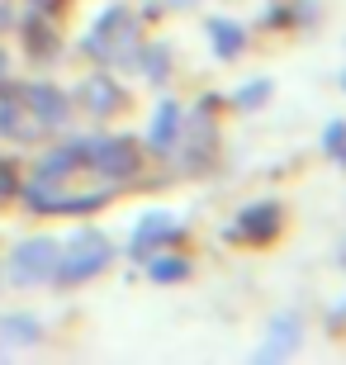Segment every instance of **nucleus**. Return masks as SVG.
Listing matches in <instances>:
<instances>
[{
  "label": "nucleus",
  "mask_w": 346,
  "mask_h": 365,
  "mask_svg": "<svg viewBox=\"0 0 346 365\" xmlns=\"http://www.w3.org/2000/svg\"><path fill=\"white\" fill-rule=\"evenodd\" d=\"M105 261H109V242L100 237V232H81L67 252H57L53 275H57L62 284H76V280H86V275L105 271Z\"/></svg>",
  "instance_id": "obj_1"
},
{
  "label": "nucleus",
  "mask_w": 346,
  "mask_h": 365,
  "mask_svg": "<svg viewBox=\"0 0 346 365\" xmlns=\"http://www.w3.org/2000/svg\"><path fill=\"white\" fill-rule=\"evenodd\" d=\"M57 252L62 247L57 242H48V237H39V242H24L19 252H14V261H10V275L14 280H48L53 275V266H57Z\"/></svg>",
  "instance_id": "obj_2"
},
{
  "label": "nucleus",
  "mask_w": 346,
  "mask_h": 365,
  "mask_svg": "<svg viewBox=\"0 0 346 365\" xmlns=\"http://www.w3.org/2000/svg\"><path fill=\"white\" fill-rule=\"evenodd\" d=\"M86 157H91L105 176H128L138 166V152H133V143L128 138H100V143H91L86 148Z\"/></svg>",
  "instance_id": "obj_3"
},
{
  "label": "nucleus",
  "mask_w": 346,
  "mask_h": 365,
  "mask_svg": "<svg viewBox=\"0 0 346 365\" xmlns=\"http://www.w3.org/2000/svg\"><path fill=\"white\" fill-rule=\"evenodd\" d=\"M275 228H280V204H256V209H242L233 232L247 242H266V237H275Z\"/></svg>",
  "instance_id": "obj_4"
},
{
  "label": "nucleus",
  "mask_w": 346,
  "mask_h": 365,
  "mask_svg": "<svg viewBox=\"0 0 346 365\" xmlns=\"http://www.w3.org/2000/svg\"><path fill=\"white\" fill-rule=\"evenodd\" d=\"M175 133H180V109H175V100H161L157 105V119H152V148L157 152H171L175 148Z\"/></svg>",
  "instance_id": "obj_5"
},
{
  "label": "nucleus",
  "mask_w": 346,
  "mask_h": 365,
  "mask_svg": "<svg viewBox=\"0 0 346 365\" xmlns=\"http://www.w3.org/2000/svg\"><path fill=\"white\" fill-rule=\"evenodd\" d=\"M175 232V223H171V214H147L143 223H138V232H133V257H147L157 242H166Z\"/></svg>",
  "instance_id": "obj_6"
},
{
  "label": "nucleus",
  "mask_w": 346,
  "mask_h": 365,
  "mask_svg": "<svg viewBox=\"0 0 346 365\" xmlns=\"http://www.w3.org/2000/svg\"><path fill=\"white\" fill-rule=\"evenodd\" d=\"M119 34H128V14H123V10H109V14H100V24L91 29L86 48H91V53H109V43L119 38Z\"/></svg>",
  "instance_id": "obj_7"
},
{
  "label": "nucleus",
  "mask_w": 346,
  "mask_h": 365,
  "mask_svg": "<svg viewBox=\"0 0 346 365\" xmlns=\"http://www.w3.org/2000/svg\"><path fill=\"white\" fill-rule=\"evenodd\" d=\"M294 346H299V318H275V327H270V341H266V361H275V356H290Z\"/></svg>",
  "instance_id": "obj_8"
},
{
  "label": "nucleus",
  "mask_w": 346,
  "mask_h": 365,
  "mask_svg": "<svg viewBox=\"0 0 346 365\" xmlns=\"http://www.w3.org/2000/svg\"><path fill=\"white\" fill-rule=\"evenodd\" d=\"M209 38H213V48H218V57H238L247 34H242L233 19H209Z\"/></svg>",
  "instance_id": "obj_9"
},
{
  "label": "nucleus",
  "mask_w": 346,
  "mask_h": 365,
  "mask_svg": "<svg viewBox=\"0 0 346 365\" xmlns=\"http://www.w3.org/2000/svg\"><path fill=\"white\" fill-rule=\"evenodd\" d=\"M86 105L95 109V114H114V109H119V91H114V86L109 81H86Z\"/></svg>",
  "instance_id": "obj_10"
},
{
  "label": "nucleus",
  "mask_w": 346,
  "mask_h": 365,
  "mask_svg": "<svg viewBox=\"0 0 346 365\" xmlns=\"http://www.w3.org/2000/svg\"><path fill=\"white\" fill-rule=\"evenodd\" d=\"M0 341H39V323L34 318H5L0 323Z\"/></svg>",
  "instance_id": "obj_11"
},
{
  "label": "nucleus",
  "mask_w": 346,
  "mask_h": 365,
  "mask_svg": "<svg viewBox=\"0 0 346 365\" xmlns=\"http://www.w3.org/2000/svg\"><path fill=\"white\" fill-rule=\"evenodd\" d=\"M266 95H270V81H252V86H242V91L233 95V105H238V109H256Z\"/></svg>",
  "instance_id": "obj_12"
},
{
  "label": "nucleus",
  "mask_w": 346,
  "mask_h": 365,
  "mask_svg": "<svg viewBox=\"0 0 346 365\" xmlns=\"http://www.w3.org/2000/svg\"><path fill=\"white\" fill-rule=\"evenodd\" d=\"M34 109H39L43 119H62V114H67L62 95H53V91H34Z\"/></svg>",
  "instance_id": "obj_13"
},
{
  "label": "nucleus",
  "mask_w": 346,
  "mask_h": 365,
  "mask_svg": "<svg viewBox=\"0 0 346 365\" xmlns=\"http://www.w3.org/2000/svg\"><path fill=\"white\" fill-rule=\"evenodd\" d=\"M327 152H337V157H346V123H327Z\"/></svg>",
  "instance_id": "obj_14"
},
{
  "label": "nucleus",
  "mask_w": 346,
  "mask_h": 365,
  "mask_svg": "<svg viewBox=\"0 0 346 365\" xmlns=\"http://www.w3.org/2000/svg\"><path fill=\"white\" fill-rule=\"evenodd\" d=\"M185 271H190L185 261H157V266H152V275H157V280H180Z\"/></svg>",
  "instance_id": "obj_15"
},
{
  "label": "nucleus",
  "mask_w": 346,
  "mask_h": 365,
  "mask_svg": "<svg viewBox=\"0 0 346 365\" xmlns=\"http://www.w3.org/2000/svg\"><path fill=\"white\" fill-rule=\"evenodd\" d=\"M161 5H171V10H185V5H195V0H161Z\"/></svg>",
  "instance_id": "obj_16"
}]
</instances>
